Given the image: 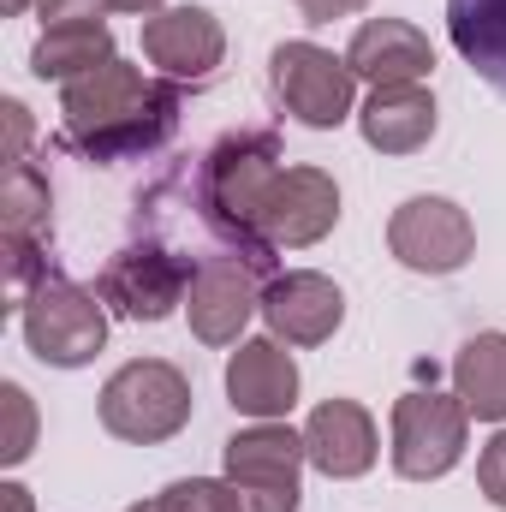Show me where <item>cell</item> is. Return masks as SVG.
<instances>
[{
	"mask_svg": "<svg viewBox=\"0 0 506 512\" xmlns=\"http://www.w3.org/2000/svg\"><path fill=\"white\" fill-rule=\"evenodd\" d=\"M179 126V84L143 78L131 60H108L60 84V143L90 161H137Z\"/></svg>",
	"mask_w": 506,
	"mask_h": 512,
	"instance_id": "obj_1",
	"label": "cell"
},
{
	"mask_svg": "<svg viewBox=\"0 0 506 512\" xmlns=\"http://www.w3.org/2000/svg\"><path fill=\"white\" fill-rule=\"evenodd\" d=\"M191 376L167 358H131L120 364L102 393H96V417L114 441H131V447H161L173 441L185 423H191Z\"/></svg>",
	"mask_w": 506,
	"mask_h": 512,
	"instance_id": "obj_2",
	"label": "cell"
},
{
	"mask_svg": "<svg viewBox=\"0 0 506 512\" xmlns=\"http://www.w3.org/2000/svg\"><path fill=\"white\" fill-rule=\"evenodd\" d=\"M274 173H280V143H274V131H239V137H227V143L209 149L203 185H197L209 227H215L221 239L245 245V256H256V262H262L256 215H262V197H268Z\"/></svg>",
	"mask_w": 506,
	"mask_h": 512,
	"instance_id": "obj_3",
	"label": "cell"
},
{
	"mask_svg": "<svg viewBox=\"0 0 506 512\" xmlns=\"http://www.w3.org/2000/svg\"><path fill=\"white\" fill-rule=\"evenodd\" d=\"M18 328H24V346H30L36 364H48V370H84L108 346V304H102V292L48 274L30 292V304L18 310Z\"/></svg>",
	"mask_w": 506,
	"mask_h": 512,
	"instance_id": "obj_4",
	"label": "cell"
},
{
	"mask_svg": "<svg viewBox=\"0 0 506 512\" xmlns=\"http://www.w3.org/2000/svg\"><path fill=\"white\" fill-rule=\"evenodd\" d=\"M268 84L280 96V108L310 131H340L358 114V72L346 66V54L322 48V42H280L268 54Z\"/></svg>",
	"mask_w": 506,
	"mask_h": 512,
	"instance_id": "obj_5",
	"label": "cell"
},
{
	"mask_svg": "<svg viewBox=\"0 0 506 512\" xmlns=\"http://www.w3.org/2000/svg\"><path fill=\"white\" fill-rule=\"evenodd\" d=\"M465 441H471V411L459 393H399L393 399V471L405 483H435L447 477L459 459H465Z\"/></svg>",
	"mask_w": 506,
	"mask_h": 512,
	"instance_id": "obj_6",
	"label": "cell"
},
{
	"mask_svg": "<svg viewBox=\"0 0 506 512\" xmlns=\"http://www.w3.org/2000/svg\"><path fill=\"white\" fill-rule=\"evenodd\" d=\"M304 429L251 423L227 441V483L239 489L245 512H298L304 501Z\"/></svg>",
	"mask_w": 506,
	"mask_h": 512,
	"instance_id": "obj_7",
	"label": "cell"
},
{
	"mask_svg": "<svg viewBox=\"0 0 506 512\" xmlns=\"http://www.w3.org/2000/svg\"><path fill=\"white\" fill-rule=\"evenodd\" d=\"M387 251L411 274H459L477 256V227L453 197H405L387 221Z\"/></svg>",
	"mask_w": 506,
	"mask_h": 512,
	"instance_id": "obj_8",
	"label": "cell"
},
{
	"mask_svg": "<svg viewBox=\"0 0 506 512\" xmlns=\"http://www.w3.org/2000/svg\"><path fill=\"white\" fill-rule=\"evenodd\" d=\"M334 227H340V185H334V173H322V167H280L268 197H262V215H256L262 256L322 245Z\"/></svg>",
	"mask_w": 506,
	"mask_h": 512,
	"instance_id": "obj_9",
	"label": "cell"
},
{
	"mask_svg": "<svg viewBox=\"0 0 506 512\" xmlns=\"http://www.w3.org/2000/svg\"><path fill=\"white\" fill-rule=\"evenodd\" d=\"M256 256H203L185 292V316L191 334L203 346H239L251 316H262V280H256Z\"/></svg>",
	"mask_w": 506,
	"mask_h": 512,
	"instance_id": "obj_10",
	"label": "cell"
},
{
	"mask_svg": "<svg viewBox=\"0 0 506 512\" xmlns=\"http://www.w3.org/2000/svg\"><path fill=\"white\" fill-rule=\"evenodd\" d=\"M191 274H197V268H191L185 256L161 251V245H137V251H120L102 268L96 292H102V304L120 310L126 322H167L173 310H185Z\"/></svg>",
	"mask_w": 506,
	"mask_h": 512,
	"instance_id": "obj_11",
	"label": "cell"
},
{
	"mask_svg": "<svg viewBox=\"0 0 506 512\" xmlns=\"http://www.w3.org/2000/svg\"><path fill=\"white\" fill-rule=\"evenodd\" d=\"M143 60L167 84H209L227 60V30L209 6H161L143 18Z\"/></svg>",
	"mask_w": 506,
	"mask_h": 512,
	"instance_id": "obj_12",
	"label": "cell"
},
{
	"mask_svg": "<svg viewBox=\"0 0 506 512\" xmlns=\"http://www.w3.org/2000/svg\"><path fill=\"white\" fill-rule=\"evenodd\" d=\"M262 322L286 346H328L346 322V292L316 268H286L262 286Z\"/></svg>",
	"mask_w": 506,
	"mask_h": 512,
	"instance_id": "obj_13",
	"label": "cell"
},
{
	"mask_svg": "<svg viewBox=\"0 0 506 512\" xmlns=\"http://www.w3.org/2000/svg\"><path fill=\"white\" fill-rule=\"evenodd\" d=\"M227 399L251 423H280L298 405V364H292L286 340H274V334L239 340L227 358Z\"/></svg>",
	"mask_w": 506,
	"mask_h": 512,
	"instance_id": "obj_14",
	"label": "cell"
},
{
	"mask_svg": "<svg viewBox=\"0 0 506 512\" xmlns=\"http://www.w3.org/2000/svg\"><path fill=\"white\" fill-rule=\"evenodd\" d=\"M304 453L322 477L334 483H352L364 471H376V453H381V435H376V417L358 405V399H322L310 417H304Z\"/></svg>",
	"mask_w": 506,
	"mask_h": 512,
	"instance_id": "obj_15",
	"label": "cell"
},
{
	"mask_svg": "<svg viewBox=\"0 0 506 512\" xmlns=\"http://www.w3.org/2000/svg\"><path fill=\"white\" fill-rule=\"evenodd\" d=\"M346 66L370 84H423L435 72V48L429 36L411 24V18H364L352 48H346Z\"/></svg>",
	"mask_w": 506,
	"mask_h": 512,
	"instance_id": "obj_16",
	"label": "cell"
},
{
	"mask_svg": "<svg viewBox=\"0 0 506 512\" xmlns=\"http://www.w3.org/2000/svg\"><path fill=\"white\" fill-rule=\"evenodd\" d=\"M441 126V108L423 84H381L358 108V131L376 155H417Z\"/></svg>",
	"mask_w": 506,
	"mask_h": 512,
	"instance_id": "obj_17",
	"label": "cell"
},
{
	"mask_svg": "<svg viewBox=\"0 0 506 512\" xmlns=\"http://www.w3.org/2000/svg\"><path fill=\"white\" fill-rule=\"evenodd\" d=\"M447 36L459 60L506 96V0H447Z\"/></svg>",
	"mask_w": 506,
	"mask_h": 512,
	"instance_id": "obj_18",
	"label": "cell"
},
{
	"mask_svg": "<svg viewBox=\"0 0 506 512\" xmlns=\"http://www.w3.org/2000/svg\"><path fill=\"white\" fill-rule=\"evenodd\" d=\"M108 60H120V54H114V30L102 18H90V24H54L30 48V72L42 84H72V78H84V72H96Z\"/></svg>",
	"mask_w": 506,
	"mask_h": 512,
	"instance_id": "obj_19",
	"label": "cell"
},
{
	"mask_svg": "<svg viewBox=\"0 0 506 512\" xmlns=\"http://www.w3.org/2000/svg\"><path fill=\"white\" fill-rule=\"evenodd\" d=\"M453 393L477 423H506V334H471L453 358Z\"/></svg>",
	"mask_w": 506,
	"mask_h": 512,
	"instance_id": "obj_20",
	"label": "cell"
},
{
	"mask_svg": "<svg viewBox=\"0 0 506 512\" xmlns=\"http://www.w3.org/2000/svg\"><path fill=\"white\" fill-rule=\"evenodd\" d=\"M48 233H54V191H48V173H42L36 161L6 167V185H0V239L48 245Z\"/></svg>",
	"mask_w": 506,
	"mask_h": 512,
	"instance_id": "obj_21",
	"label": "cell"
},
{
	"mask_svg": "<svg viewBox=\"0 0 506 512\" xmlns=\"http://www.w3.org/2000/svg\"><path fill=\"white\" fill-rule=\"evenodd\" d=\"M155 507L161 512H245V501H239V489L227 477H179V483H167L155 495Z\"/></svg>",
	"mask_w": 506,
	"mask_h": 512,
	"instance_id": "obj_22",
	"label": "cell"
},
{
	"mask_svg": "<svg viewBox=\"0 0 506 512\" xmlns=\"http://www.w3.org/2000/svg\"><path fill=\"white\" fill-rule=\"evenodd\" d=\"M0 411H6V435H0V465H24L36 447V399L18 382H0Z\"/></svg>",
	"mask_w": 506,
	"mask_h": 512,
	"instance_id": "obj_23",
	"label": "cell"
},
{
	"mask_svg": "<svg viewBox=\"0 0 506 512\" xmlns=\"http://www.w3.org/2000/svg\"><path fill=\"white\" fill-rule=\"evenodd\" d=\"M477 489H483L489 507L506 512V423L483 441V453H477Z\"/></svg>",
	"mask_w": 506,
	"mask_h": 512,
	"instance_id": "obj_24",
	"label": "cell"
},
{
	"mask_svg": "<svg viewBox=\"0 0 506 512\" xmlns=\"http://www.w3.org/2000/svg\"><path fill=\"white\" fill-rule=\"evenodd\" d=\"M36 12H42V30H54V24H90V18L108 12V0H36Z\"/></svg>",
	"mask_w": 506,
	"mask_h": 512,
	"instance_id": "obj_25",
	"label": "cell"
},
{
	"mask_svg": "<svg viewBox=\"0 0 506 512\" xmlns=\"http://www.w3.org/2000/svg\"><path fill=\"white\" fill-rule=\"evenodd\" d=\"M0 114H6V167H18V161H24V149H30V108H24L18 96H6V102H0Z\"/></svg>",
	"mask_w": 506,
	"mask_h": 512,
	"instance_id": "obj_26",
	"label": "cell"
},
{
	"mask_svg": "<svg viewBox=\"0 0 506 512\" xmlns=\"http://www.w3.org/2000/svg\"><path fill=\"white\" fill-rule=\"evenodd\" d=\"M298 12H304V24H334V18H352V12H364L370 0H292Z\"/></svg>",
	"mask_w": 506,
	"mask_h": 512,
	"instance_id": "obj_27",
	"label": "cell"
},
{
	"mask_svg": "<svg viewBox=\"0 0 506 512\" xmlns=\"http://www.w3.org/2000/svg\"><path fill=\"white\" fill-rule=\"evenodd\" d=\"M0 501H6V512H30V489L24 483H0Z\"/></svg>",
	"mask_w": 506,
	"mask_h": 512,
	"instance_id": "obj_28",
	"label": "cell"
},
{
	"mask_svg": "<svg viewBox=\"0 0 506 512\" xmlns=\"http://www.w3.org/2000/svg\"><path fill=\"white\" fill-rule=\"evenodd\" d=\"M108 12H143L149 18V12H161V0H108Z\"/></svg>",
	"mask_w": 506,
	"mask_h": 512,
	"instance_id": "obj_29",
	"label": "cell"
},
{
	"mask_svg": "<svg viewBox=\"0 0 506 512\" xmlns=\"http://www.w3.org/2000/svg\"><path fill=\"white\" fill-rule=\"evenodd\" d=\"M30 6H36V0H0V12H6V18H18V12H30Z\"/></svg>",
	"mask_w": 506,
	"mask_h": 512,
	"instance_id": "obj_30",
	"label": "cell"
},
{
	"mask_svg": "<svg viewBox=\"0 0 506 512\" xmlns=\"http://www.w3.org/2000/svg\"><path fill=\"white\" fill-rule=\"evenodd\" d=\"M126 512H161V507H155V501H137V507H126Z\"/></svg>",
	"mask_w": 506,
	"mask_h": 512,
	"instance_id": "obj_31",
	"label": "cell"
}]
</instances>
